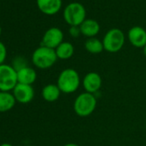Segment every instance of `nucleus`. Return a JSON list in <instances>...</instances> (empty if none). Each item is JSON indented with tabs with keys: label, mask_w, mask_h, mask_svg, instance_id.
<instances>
[{
	"label": "nucleus",
	"mask_w": 146,
	"mask_h": 146,
	"mask_svg": "<svg viewBox=\"0 0 146 146\" xmlns=\"http://www.w3.org/2000/svg\"><path fill=\"white\" fill-rule=\"evenodd\" d=\"M56 55L58 58L66 60L70 58L73 54H74V46L70 42L67 41H63L56 49Z\"/></svg>",
	"instance_id": "16"
},
{
	"label": "nucleus",
	"mask_w": 146,
	"mask_h": 146,
	"mask_svg": "<svg viewBox=\"0 0 146 146\" xmlns=\"http://www.w3.org/2000/svg\"><path fill=\"white\" fill-rule=\"evenodd\" d=\"M102 77L97 72L91 71L89 72L84 76L83 79V86L85 90V92L95 94L102 87Z\"/></svg>",
	"instance_id": "9"
},
{
	"label": "nucleus",
	"mask_w": 146,
	"mask_h": 146,
	"mask_svg": "<svg viewBox=\"0 0 146 146\" xmlns=\"http://www.w3.org/2000/svg\"><path fill=\"white\" fill-rule=\"evenodd\" d=\"M64 146H80V145H78L77 143H68L64 144Z\"/></svg>",
	"instance_id": "20"
},
{
	"label": "nucleus",
	"mask_w": 146,
	"mask_h": 146,
	"mask_svg": "<svg viewBox=\"0 0 146 146\" xmlns=\"http://www.w3.org/2000/svg\"><path fill=\"white\" fill-rule=\"evenodd\" d=\"M64 39V34L58 28H51L46 31L42 37L41 46H46L52 49H56L62 42Z\"/></svg>",
	"instance_id": "7"
},
{
	"label": "nucleus",
	"mask_w": 146,
	"mask_h": 146,
	"mask_svg": "<svg viewBox=\"0 0 146 146\" xmlns=\"http://www.w3.org/2000/svg\"><path fill=\"white\" fill-rule=\"evenodd\" d=\"M58 57L54 49L40 46L32 54V62L37 68L45 70L52 67L57 61Z\"/></svg>",
	"instance_id": "3"
},
{
	"label": "nucleus",
	"mask_w": 146,
	"mask_h": 146,
	"mask_svg": "<svg viewBox=\"0 0 146 146\" xmlns=\"http://www.w3.org/2000/svg\"><path fill=\"white\" fill-rule=\"evenodd\" d=\"M7 57V49L3 42L0 41V64H5Z\"/></svg>",
	"instance_id": "18"
},
{
	"label": "nucleus",
	"mask_w": 146,
	"mask_h": 146,
	"mask_svg": "<svg viewBox=\"0 0 146 146\" xmlns=\"http://www.w3.org/2000/svg\"><path fill=\"white\" fill-rule=\"evenodd\" d=\"M17 84V72L13 66L0 64V91L10 92Z\"/></svg>",
	"instance_id": "6"
},
{
	"label": "nucleus",
	"mask_w": 146,
	"mask_h": 146,
	"mask_svg": "<svg viewBox=\"0 0 146 146\" xmlns=\"http://www.w3.org/2000/svg\"><path fill=\"white\" fill-rule=\"evenodd\" d=\"M17 72L18 84L32 85L37 78L36 71L29 66H25V67L17 70Z\"/></svg>",
	"instance_id": "12"
},
{
	"label": "nucleus",
	"mask_w": 146,
	"mask_h": 146,
	"mask_svg": "<svg viewBox=\"0 0 146 146\" xmlns=\"http://www.w3.org/2000/svg\"><path fill=\"white\" fill-rule=\"evenodd\" d=\"M102 43L105 51L112 53L117 52L125 45V35L119 29H112L104 35Z\"/></svg>",
	"instance_id": "5"
},
{
	"label": "nucleus",
	"mask_w": 146,
	"mask_h": 146,
	"mask_svg": "<svg viewBox=\"0 0 146 146\" xmlns=\"http://www.w3.org/2000/svg\"><path fill=\"white\" fill-rule=\"evenodd\" d=\"M12 91L16 101L22 104L30 102L35 96V90L32 85L17 84Z\"/></svg>",
	"instance_id": "8"
},
{
	"label": "nucleus",
	"mask_w": 146,
	"mask_h": 146,
	"mask_svg": "<svg viewBox=\"0 0 146 146\" xmlns=\"http://www.w3.org/2000/svg\"><path fill=\"white\" fill-rule=\"evenodd\" d=\"M143 54H144V56L146 57V45L143 46Z\"/></svg>",
	"instance_id": "22"
},
{
	"label": "nucleus",
	"mask_w": 146,
	"mask_h": 146,
	"mask_svg": "<svg viewBox=\"0 0 146 146\" xmlns=\"http://www.w3.org/2000/svg\"><path fill=\"white\" fill-rule=\"evenodd\" d=\"M81 84L78 72L73 68H66L58 75L57 85L61 93L72 94L78 90Z\"/></svg>",
	"instance_id": "1"
},
{
	"label": "nucleus",
	"mask_w": 146,
	"mask_h": 146,
	"mask_svg": "<svg viewBox=\"0 0 146 146\" xmlns=\"http://www.w3.org/2000/svg\"><path fill=\"white\" fill-rule=\"evenodd\" d=\"M16 99L11 92L0 91V113H5L11 110L15 104Z\"/></svg>",
	"instance_id": "15"
},
{
	"label": "nucleus",
	"mask_w": 146,
	"mask_h": 146,
	"mask_svg": "<svg viewBox=\"0 0 146 146\" xmlns=\"http://www.w3.org/2000/svg\"><path fill=\"white\" fill-rule=\"evenodd\" d=\"M0 146H12L11 143H2Z\"/></svg>",
	"instance_id": "21"
},
{
	"label": "nucleus",
	"mask_w": 146,
	"mask_h": 146,
	"mask_svg": "<svg viewBox=\"0 0 146 146\" xmlns=\"http://www.w3.org/2000/svg\"><path fill=\"white\" fill-rule=\"evenodd\" d=\"M85 49L92 53V54H98L101 53L103 50H104V46H103V43L102 41H101L99 39L93 37V38H89L85 44H84Z\"/></svg>",
	"instance_id": "17"
},
{
	"label": "nucleus",
	"mask_w": 146,
	"mask_h": 146,
	"mask_svg": "<svg viewBox=\"0 0 146 146\" xmlns=\"http://www.w3.org/2000/svg\"><path fill=\"white\" fill-rule=\"evenodd\" d=\"M1 33H2V29H1V27H0V35H1Z\"/></svg>",
	"instance_id": "23"
},
{
	"label": "nucleus",
	"mask_w": 146,
	"mask_h": 146,
	"mask_svg": "<svg viewBox=\"0 0 146 146\" xmlns=\"http://www.w3.org/2000/svg\"><path fill=\"white\" fill-rule=\"evenodd\" d=\"M96 104L97 100L94 94L84 92L78 95L75 99L73 103V109L78 116L87 117L95 111Z\"/></svg>",
	"instance_id": "2"
},
{
	"label": "nucleus",
	"mask_w": 146,
	"mask_h": 146,
	"mask_svg": "<svg viewBox=\"0 0 146 146\" xmlns=\"http://www.w3.org/2000/svg\"><path fill=\"white\" fill-rule=\"evenodd\" d=\"M128 40L130 43L137 48H143L146 45V30L141 27H132L128 31Z\"/></svg>",
	"instance_id": "10"
},
{
	"label": "nucleus",
	"mask_w": 146,
	"mask_h": 146,
	"mask_svg": "<svg viewBox=\"0 0 146 146\" xmlns=\"http://www.w3.org/2000/svg\"><path fill=\"white\" fill-rule=\"evenodd\" d=\"M69 34L74 38L78 37L81 35V30L79 26H70L69 29Z\"/></svg>",
	"instance_id": "19"
},
{
	"label": "nucleus",
	"mask_w": 146,
	"mask_h": 146,
	"mask_svg": "<svg viewBox=\"0 0 146 146\" xmlns=\"http://www.w3.org/2000/svg\"><path fill=\"white\" fill-rule=\"evenodd\" d=\"M85 17V8L80 3H70L64 10V19L70 26H80Z\"/></svg>",
	"instance_id": "4"
},
{
	"label": "nucleus",
	"mask_w": 146,
	"mask_h": 146,
	"mask_svg": "<svg viewBox=\"0 0 146 146\" xmlns=\"http://www.w3.org/2000/svg\"><path fill=\"white\" fill-rule=\"evenodd\" d=\"M79 28L81 34L89 38L95 37L100 32V25L94 19H85Z\"/></svg>",
	"instance_id": "13"
},
{
	"label": "nucleus",
	"mask_w": 146,
	"mask_h": 146,
	"mask_svg": "<svg viewBox=\"0 0 146 146\" xmlns=\"http://www.w3.org/2000/svg\"><path fill=\"white\" fill-rule=\"evenodd\" d=\"M61 91L57 84H47L46 85L41 91L42 98L48 102H53L57 101L60 96Z\"/></svg>",
	"instance_id": "14"
},
{
	"label": "nucleus",
	"mask_w": 146,
	"mask_h": 146,
	"mask_svg": "<svg viewBox=\"0 0 146 146\" xmlns=\"http://www.w3.org/2000/svg\"><path fill=\"white\" fill-rule=\"evenodd\" d=\"M39 10L46 15L52 16L59 11L62 0H36Z\"/></svg>",
	"instance_id": "11"
}]
</instances>
